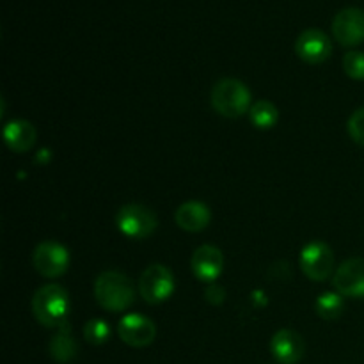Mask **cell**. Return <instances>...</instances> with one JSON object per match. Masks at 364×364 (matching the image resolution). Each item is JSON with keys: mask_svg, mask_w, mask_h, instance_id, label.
I'll return each mask as SVG.
<instances>
[{"mask_svg": "<svg viewBox=\"0 0 364 364\" xmlns=\"http://www.w3.org/2000/svg\"><path fill=\"white\" fill-rule=\"evenodd\" d=\"M95 297L105 311L121 313L134 304L135 290L130 277L117 270H105L96 277Z\"/></svg>", "mask_w": 364, "mask_h": 364, "instance_id": "1", "label": "cell"}, {"mask_svg": "<svg viewBox=\"0 0 364 364\" xmlns=\"http://www.w3.org/2000/svg\"><path fill=\"white\" fill-rule=\"evenodd\" d=\"M70 295L59 284H45L32 297V313L45 327H57L68 322Z\"/></svg>", "mask_w": 364, "mask_h": 364, "instance_id": "2", "label": "cell"}, {"mask_svg": "<svg viewBox=\"0 0 364 364\" xmlns=\"http://www.w3.org/2000/svg\"><path fill=\"white\" fill-rule=\"evenodd\" d=\"M212 107L223 117L237 119L251 110V91L237 78H223L212 89Z\"/></svg>", "mask_w": 364, "mask_h": 364, "instance_id": "3", "label": "cell"}, {"mask_svg": "<svg viewBox=\"0 0 364 364\" xmlns=\"http://www.w3.org/2000/svg\"><path fill=\"white\" fill-rule=\"evenodd\" d=\"M116 226L121 233L134 240H144L151 237L159 228V219L144 205H124L116 213Z\"/></svg>", "mask_w": 364, "mask_h": 364, "instance_id": "4", "label": "cell"}, {"mask_svg": "<svg viewBox=\"0 0 364 364\" xmlns=\"http://www.w3.org/2000/svg\"><path fill=\"white\" fill-rule=\"evenodd\" d=\"M139 291L148 304L166 302L174 291V276L166 265L153 263L139 279Z\"/></svg>", "mask_w": 364, "mask_h": 364, "instance_id": "5", "label": "cell"}, {"mask_svg": "<svg viewBox=\"0 0 364 364\" xmlns=\"http://www.w3.org/2000/svg\"><path fill=\"white\" fill-rule=\"evenodd\" d=\"M301 269L311 281H326L334 269L333 249L320 240H313L302 249Z\"/></svg>", "mask_w": 364, "mask_h": 364, "instance_id": "6", "label": "cell"}, {"mask_svg": "<svg viewBox=\"0 0 364 364\" xmlns=\"http://www.w3.org/2000/svg\"><path fill=\"white\" fill-rule=\"evenodd\" d=\"M32 263L38 274L50 277H59L70 267V252L64 245L57 244V242H41L38 247L34 249L32 255Z\"/></svg>", "mask_w": 364, "mask_h": 364, "instance_id": "7", "label": "cell"}, {"mask_svg": "<svg viewBox=\"0 0 364 364\" xmlns=\"http://www.w3.org/2000/svg\"><path fill=\"white\" fill-rule=\"evenodd\" d=\"M333 34L343 46H355L364 41V11L359 7H345L334 16Z\"/></svg>", "mask_w": 364, "mask_h": 364, "instance_id": "8", "label": "cell"}, {"mask_svg": "<svg viewBox=\"0 0 364 364\" xmlns=\"http://www.w3.org/2000/svg\"><path fill=\"white\" fill-rule=\"evenodd\" d=\"M117 334H119L123 343L130 345L134 348H142L155 341L156 326L148 316L132 313V315L121 318L119 326H117Z\"/></svg>", "mask_w": 364, "mask_h": 364, "instance_id": "9", "label": "cell"}, {"mask_svg": "<svg viewBox=\"0 0 364 364\" xmlns=\"http://www.w3.org/2000/svg\"><path fill=\"white\" fill-rule=\"evenodd\" d=\"M295 52L304 63L308 64H322L329 59L333 46L327 34L320 28H306L301 32L295 41Z\"/></svg>", "mask_w": 364, "mask_h": 364, "instance_id": "10", "label": "cell"}, {"mask_svg": "<svg viewBox=\"0 0 364 364\" xmlns=\"http://www.w3.org/2000/svg\"><path fill=\"white\" fill-rule=\"evenodd\" d=\"M336 291L343 297H364V258H350L338 267L333 277Z\"/></svg>", "mask_w": 364, "mask_h": 364, "instance_id": "11", "label": "cell"}, {"mask_svg": "<svg viewBox=\"0 0 364 364\" xmlns=\"http://www.w3.org/2000/svg\"><path fill=\"white\" fill-rule=\"evenodd\" d=\"M191 263L194 276L203 283L212 284L223 274L224 255L213 245H201L194 251Z\"/></svg>", "mask_w": 364, "mask_h": 364, "instance_id": "12", "label": "cell"}, {"mask_svg": "<svg viewBox=\"0 0 364 364\" xmlns=\"http://www.w3.org/2000/svg\"><path fill=\"white\" fill-rule=\"evenodd\" d=\"M306 350L301 334L291 329H281L270 340V352L281 364H297Z\"/></svg>", "mask_w": 364, "mask_h": 364, "instance_id": "13", "label": "cell"}, {"mask_svg": "<svg viewBox=\"0 0 364 364\" xmlns=\"http://www.w3.org/2000/svg\"><path fill=\"white\" fill-rule=\"evenodd\" d=\"M174 219L181 230L188 231V233H198L208 226L210 220H212V212L205 203L187 201L178 206Z\"/></svg>", "mask_w": 364, "mask_h": 364, "instance_id": "14", "label": "cell"}, {"mask_svg": "<svg viewBox=\"0 0 364 364\" xmlns=\"http://www.w3.org/2000/svg\"><path fill=\"white\" fill-rule=\"evenodd\" d=\"M36 137V128L32 123L25 119H14L4 127V142L7 148L14 153H25L34 146Z\"/></svg>", "mask_w": 364, "mask_h": 364, "instance_id": "15", "label": "cell"}, {"mask_svg": "<svg viewBox=\"0 0 364 364\" xmlns=\"http://www.w3.org/2000/svg\"><path fill=\"white\" fill-rule=\"evenodd\" d=\"M78 352V345L75 341L73 334H71V327L70 323H64L57 329V334L52 338L50 341V355H52L53 361L66 364L70 361H73L77 358Z\"/></svg>", "mask_w": 364, "mask_h": 364, "instance_id": "16", "label": "cell"}, {"mask_svg": "<svg viewBox=\"0 0 364 364\" xmlns=\"http://www.w3.org/2000/svg\"><path fill=\"white\" fill-rule=\"evenodd\" d=\"M249 117H251V123L256 128H259V130H270L279 121V110H277V107L274 103L267 102V100H258L251 107V110H249Z\"/></svg>", "mask_w": 364, "mask_h": 364, "instance_id": "17", "label": "cell"}, {"mask_svg": "<svg viewBox=\"0 0 364 364\" xmlns=\"http://www.w3.org/2000/svg\"><path fill=\"white\" fill-rule=\"evenodd\" d=\"M315 311L323 320H338L343 313V299L338 291H326L316 299Z\"/></svg>", "mask_w": 364, "mask_h": 364, "instance_id": "18", "label": "cell"}, {"mask_svg": "<svg viewBox=\"0 0 364 364\" xmlns=\"http://www.w3.org/2000/svg\"><path fill=\"white\" fill-rule=\"evenodd\" d=\"M84 338L91 345H103L110 338V327L105 320L92 318L84 326Z\"/></svg>", "mask_w": 364, "mask_h": 364, "instance_id": "19", "label": "cell"}, {"mask_svg": "<svg viewBox=\"0 0 364 364\" xmlns=\"http://www.w3.org/2000/svg\"><path fill=\"white\" fill-rule=\"evenodd\" d=\"M343 70L354 80H364V52H348L343 57Z\"/></svg>", "mask_w": 364, "mask_h": 364, "instance_id": "20", "label": "cell"}, {"mask_svg": "<svg viewBox=\"0 0 364 364\" xmlns=\"http://www.w3.org/2000/svg\"><path fill=\"white\" fill-rule=\"evenodd\" d=\"M348 134L352 141L364 146V107L355 110L348 119Z\"/></svg>", "mask_w": 364, "mask_h": 364, "instance_id": "21", "label": "cell"}, {"mask_svg": "<svg viewBox=\"0 0 364 364\" xmlns=\"http://www.w3.org/2000/svg\"><path fill=\"white\" fill-rule=\"evenodd\" d=\"M205 297L206 301L212 302V304H220V302L224 301V288L219 287L217 283L208 284V288H206L205 291Z\"/></svg>", "mask_w": 364, "mask_h": 364, "instance_id": "22", "label": "cell"}]
</instances>
